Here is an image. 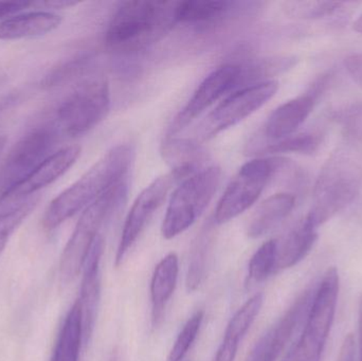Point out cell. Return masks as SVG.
Listing matches in <instances>:
<instances>
[{
    "label": "cell",
    "mask_w": 362,
    "mask_h": 361,
    "mask_svg": "<svg viewBox=\"0 0 362 361\" xmlns=\"http://www.w3.org/2000/svg\"><path fill=\"white\" fill-rule=\"evenodd\" d=\"M362 188V142L344 139L329 157L315 184L310 220L317 227L344 211Z\"/></svg>",
    "instance_id": "obj_1"
},
{
    "label": "cell",
    "mask_w": 362,
    "mask_h": 361,
    "mask_svg": "<svg viewBox=\"0 0 362 361\" xmlns=\"http://www.w3.org/2000/svg\"><path fill=\"white\" fill-rule=\"evenodd\" d=\"M127 144L115 146L97 161L80 179L57 195L45 211L42 225L48 230L84 211L91 203L123 182L133 161Z\"/></svg>",
    "instance_id": "obj_2"
},
{
    "label": "cell",
    "mask_w": 362,
    "mask_h": 361,
    "mask_svg": "<svg viewBox=\"0 0 362 361\" xmlns=\"http://www.w3.org/2000/svg\"><path fill=\"white\" fill-rule=\"evenodd\" d=\"M176 2L127 1L116 11L105 34L112 52L142 50L163 37L176 23Z\"/></svg>",
    "instance_id": "obj_3"
},
{
    "label": "cell",
    "mask_w": 362,
    "mask_h": 361,
    "mask_svg": "<svg viewBox=\"0 0 362 361\" xmlns=\"http://www.w3.org/2000/svg\"><path fill=\"white\" fill-rule=\"evenodd\" d=\"M125 194L127 184L122 182L83 211L62 254L59 276L63 283H69L81 273L100 229L120 206Z\"/></svg>",
    "instance_id": "obj_4"
},
{
    "label": "cell",
    "mask_w": 362,
    "mask_h": 361,
    "mask_svg": "<svg viewBox=\"0 0 362 361\" xmlns=\"http://www.w3.org/2000/svg\"><path fill=\"white\" fill-rule=\"evenodd\" d=\"M221 179V167H209L181 182L170 199L161 227L165 239H174L199 218L214 197Z\"/></svg>",
    "instance_id": "obj_5"
},
{
    "label": "cell",
    "mask_w": 362,
    "mask_h": 361,
    "mask_svg": "<svg viewBox=\"0 0 362 361\" xmlns=\"http://www.w3.org/2000/svg\"><path fill=\"white\" fill-rule=\"evenodd\" d=\"M338 294L339 275L336 267H331L310 301L303 333L293 347L295 361H321L335 318Z\"/></svg>",
    "instance_id": "obj_6"
},
{
    "label": "cell",
    "mask_w": 362,
    "mask_h": 361,
    "mask_svg": "<svg viewBox=\"0 0 362 361\" xmlns=\"http://www.w3.org/2000/svg\"><path fill=\"white\" fill-rule=\"evenodd\" d=\"M110 91L107 81L93 78L78 87L66 97L57 110L55 129L65 135H84L107 117Z\"/></svg>",
    "instance_id": "obj_7"
},
{
    "label": "cell",
    "mask_w": 362,
    "mask_h": 361,
    "mask_svg": "<svg viewBox=\"0 0 362 361\" xmlns=\"http://www.w3.org/2000/svg\"><path fill=\"white\" fill-rule=\"evenodd\" d=\"M276 169V162L270 159H253L245 163L219 199L215 223L226 224L255 205Z\"/></svg>",
    "instance_id": "obj_8"
},
{
    "label": "cell",
    "mask_w": 362,
    "mask_h": 361,
    "mask_svg": "<svg viewBox=\"0 0 362 361\" xmlns=\"http://www.w3.org/2000/svg\"><path fill=\"white\" fill-rule=\"evenodd\" d=\"M57 129L42 125L23 136L0 167V195L21 184L53 154Z\"/></svg>",
    "instance_id": "obj_9"
},
{
    "label": "cell",
    "mask_w": 362,
    "mask_h": 361,
    "mask_svg": "<svg viewBox=\"0 0 362 361\" xmlns=\"http://www.w3.org/2000/svg\"><path fill=\"white\" fill-rule=\"evenodd\" d=\"M78 146H68L53 153L27 178L4 194L0 195V218L18 213L37 203L34 195L67 173L80 157Z\"/></svg>",
    "instance_id": "obj_10"
},
{
    "label": "cell",
    "mask_w": 362,
    "mask_h": 361,
    "mask_svg": "<svg viewBox=\"0 0 362 361\" xmlns=\"http://www.w3.org/2000/svg\"><path fill=\"white\" fill-rule=\"evenodd\" d=\"M278 89L276 81H265L231 93L204 121V135L213 137L242 122L268 103L276 95Z\"/></svg>",
    "instance_id": "obj_11"
},
{
    "label": "cell",
    "mask_w": 362,
    "mask_h": 361,
    "mask_svg": "<svg viewBox=\"0 0 362 361\" xmlns=\"http://www.w3.org/2000/svg\"><path fill=\"white\" fill-rule=\"evenodd\" d=\"M173 174H165L161 177L153 180L134 201L121 235L118 251L116 256V266L122 264L129 249L133 247L142 231L146 228L155 212L160 208L167 199L170 190L176 182Z\"/></svg>",
    "instance_id": "obj_12"
},
{
    "label": "cell",
    "mask_w": 362,
    "mask_h": 361,
    "mask_svg": "<svg viewBox=\"0 0 362 361\" xmlns=\"http://www.w3.org/2000/svg\"><path fill=\"white\" fill-rule=\"evenodd\" d=\"M242 68L238 65L226 64L213 70L200 83L187 105L174 120L170 131L176 134L193 122L202 112H206L215 102L234 88L242 80Z\"/></svg>",
    "instance_id": "obj_13"
},
{
    "label": "cell",
    "mask_w": 362,
    "mask_h": 361,
    "mask_svg": "<svg viewBox=\"0 0 362 361\" xmlns=\"http://www.w3.org/2000/svg\"><path fill=\"white\" fill-rule=\"evenodd\" d=\"M332 76L331 73L322 74L313 83L305 93L276 108L268 117L265 124V135L274 141L295 135L331 84Z\"/></svg>",
    "instance_id": "obj_14"
},
{
    "label": "cell",
    "mask_w": 362,
    "mask_h": 361,
    "mask_svg": "<svg viewBox=\"0 0 362 361\" xmlns=\"http://www.w3.org/2000/svg\"><path fill=\"white\" fill-rule=\"evenodd\" d=\"M312 301L310 290L304 292L288 311L255 343L246 361H276L293 336Z\"/></svg>",
    "instance_id": "obj_15"
},
{
    "label": "cell",
    "mask_w": 362,
    "mask_h": 361,
    "mask_svg": "<svg viewBox=\"0 0 362 361\" xmlns=\"http://www.w3.org/2000/svg\"><path fill=\"white\" fill-rule=\"evenodd\" d=\"M104 251V239L101 235L98 237L89 251L86 262L83 267L82 285H81L80 303L82 312L83 331H84V343H87L93 335L97 319L98 307H99L100 288V263Z\"/></svg>",
    "instance_id": "obj_16"
},
{
    "label": "cell",
    "mask_w": 362,
    "mask_h": 361,
    "mask_svg": "<svg viewBox=\"0 0 362 361\" xmlns=\"http://www.w3.org/2000/svg\"><path fill=\"white\" fill-rule=\"evenodd\" d=\"M62 17L49 11L19 13L0 21V40L40 37L54 31Z\"/></svg>",
    "instance_id": "obj_17"
},
{
    "label": "cell",
    "mask_w": 362,
    "mask_h": 361,
    "mask_svg": "<svg viewBox=\"0 0 362 361\" xmlns=\"http://www.w3.org/2000/svg\"><path fill=\"white\" fill-rule=\"evenodd\" d=\"M318 239V227L306 215L288 235L278 244L276 271L291 268L308 256Z\"/></svg>",
    "instance_id": "obj_18"
},
{
    "label": "cell",
    "mask_w": 362,
    "mask_h": 361,
    "mask_svg": "<svg viewBox=\"0 0 362 361\" xmlns=\"http://www.w3.org/2000/svg\"><path fill=\"white\" fill-rule=\"evenodd\" d=\"M180 261L175 254H168L155 268L151 282L153 326L160 324L165 305L169 302L177 285Z\"/></svg>",
    "instance_id": "obj_19"
},
{
    "label": "cell",
    "mask_w": 362,
    "mask_h": 361,
    "mask_svg": "<svg viewBox=\"0 0 362 361\" xmlns=\"http://www.w3.org/2000/svg\"><path fill=\"white\" fill-rule=\"evenodd\" d=\"M295 205V196L289 193H278L268 197L251 218L247 229L249 237L257 239L267 235L291 213Z\"/></svg>",
    "instance_id": "obj_20"
},
{
    "label": "cell",
    "mask_w": 362,
    "mask_h": 361,
    "mask_svg": "<svg viewBox=\"0 0 362 361\" xmlns=\"http://www.w3.org/2000/svg\"><path fill=\"white\" fill-rule=\"evenodd\" d=\"M235 2L209 1V0H189V1L176 2V23L185 25L206 27L229 16L234 10Z\"/></svg>",
    "instance_id": "obj_21"
},
{
    "label": "cell",
    "mask_w": 362,
    "mask_h": 361,
    "mask_svg": "<svg viewBox=\"0 0 362 361\" xmlns=\"http://www.w3.org/2000/svg\"><path fill=\"white\" fill-rule=\"evenodd\" d=\"M82 343H84L82 312L76 300L59 331L51 361H78Z\"/></svg>",
    "instance_id": "obj_22"
},
{
    "label": "cell",
    "mask_w": 362,
    "mask_h": 361,
    "mask_svg": "<svg viewBox=\"0 0 362 361\" xmlns=\"http://www.w3.org/2000/svg\"><path fill=\"white\" fill-rule=\"evenodd\" d=\"M264 297L262 294H257L251 297L230 320L225 331L223 338L232 339L240 343L243 337L248 332L252 326L257 315L261 312L263 305Z\"/></svg>",
    "instance_id": "obj_23"
},
{
    "label": "cell",
    "mask_w": 362,
    "mask_h": 361,
    "mask_svg": "<svg viewBox=\"0 0 362 361\" xmlns=\"http://www.w3.org/2000/svg\"><path fill=\"white\" fill-rule=\"evenodd\" d=\"M276 252L278 242L274 239L266 242L255 251L249 262V281L262 283L276 271Z\"/></svg>",
    "instance_id": "obj_24"
},
{
    "label": "cell",
    "mask_w": 362,
    "mask_h": 361,
    "mask_svg": "<svg viewBox=\"0 0 362 361\" xmlns=\"http://www.w3.org/2000/svg\"><path fill=\"white\" fill-rule=\"evenodd\" d=\"M322 138L319 134L305 133L289 136L279 140L276 143L270 144L265 152L272 154L280 153H300V154H313L321 146Z\"/></svg>",
    "instance_id": "obj_25"
},
{
    "label": "cell",
    "mask_w": 362,
    "mask_h": 361,
    "mask_svg": "<svg viewBox=\"0 0 362 361\" xmlns=\"http://www.w3.org/2000/svg\"><path fill=\"white\" fill-rule=\"evenodd\" d=\"M202 321H204V312L199 311L194 314L187 324L181 329L173 348L170 351L167 361H182L185 360L187 352L191 349L194 341L197 338L199 334L200 328H202Z\"/></svg>",
    "instance_id": "obj_26"
},
{
    "label": "cell",
    "mask_w": 362,
    "mask_h": 361,
    "mask_svg": "<svg viewBox=\"0 0 362 361\" xmlns=\"http://www.w3.org/2000/svg\"><path fill=\"white\" fill-rule=\"evenodd\" d=\"M342 2L296 1L287 4V12L302 19L327 18L341 8Z\"/></svg>",
    "instance_id": "obj_27"
},
{
    "label": "cell",
    "mask_w": 362,
    "mask_h": 361,
    "mask_svg": "<svg viewBox=\"0 0 362 361\" xmlns=\"http://www.w3.org/2000/svg\"><path fill=\"white\" fill-rule=\"evenodd\" d=\"M333 119L341 126L344 139L362 142V103L351 104L337 110Z\"/></svg>",
    "instance_id": "obj_28"
},
{
    "label": "cell",
    "mask_w": 362,
    "mask_h": 361,
    "mask_svg": "<svg viewBox=\"0 0 362 361\" xmlns=\"http://www.w3.org/2000/svg\"><path fill=\"white\" fill-rule=\"evenodd\" d=\"M19 93L4 78H0V114L18 101Z\"/></svg>",
    "instance_id": "obj_29"
},
{
    "label": "cell",
    "mask_w": 362,
    "mask_h": 361,
    "mask_svg": "<svg viewBox=\"0 0 362 361\" xmlns=\"http://www.w3.org/2000/svg\"><path fill=\"white\" fill-rule=\"evenodd\" d=\"M344 66L353 81L362 87V52L346 57Z\"/></svg>",
    "instance_id": "obj_30"
},
{
    "label": "cell",
    "mask_w": 362,
    "mask_h": 361,
    "mask_svg": "<svg viewBox=\"0 0 362 361\" xmlns=\"http://www.w3.org/2000/svg\"><path fill=\"white\" fill-rule=\"evenodd\" d=\"M240 343L232 339L223 338L215 355L214 361H234Z\"/></svg>",
    "instance_id": "obj_31"
},
{
    "label": "cell",
    "mask_w": 362,
    "mask_h": 361,
    "mask_svg": "<svg viewBox=\"0 0 362 361\" xmlns=\"http://www.w3.org/2000/svg\"><path fill=\"white\" fill-rule=\"evenodd\" d=\"M355 351H356V347H355L354 337L353 335H348L342 343L338 361H355Z\"/></svg>",
    "instance_id": "obj_32"
},
{
    "label": "cell",
    "mask_w": 362,
    "mask_h": 361,
    "mask_svg": "<svg viewBox=\"0 0 362 361\" xmlns=\"http://www.w3.org/2000/svg\"><path fill=\"white\" fill-rule=\"evenodd\" d=\"M78 2L69 1V0H48V1H40L34 2L33 6H38V8H54V10H59V8H70V6H76Z\"/></svg>",
    "instance_id": "obj_33"
},
{
    "label": "cell",
    "mask_w": 362,
    "mask_h": 361,
    "mask_svg": "<svg viewBox=\"0 0 362 361\" xmlns=\"http://www.w3.org/2000/svg\"><path fill=\"white\" fill-rule=\"evenodd\" d=\"M358 345L359 361H362V295L358 302Z\"/></svg>",
    "instance_id": "obj_34"
},
{
    "label": "cell",
    "mask_w": 362,
    "mask_h": 361,
    "mask_svg": "<svg viewBox=\"0 0 362 361\" xmlns=\"http://www.w3.org/2000/svg\"><path fill=\"white\" fill-rule=\"evenodd\" d=\"M8 237H8V235H6L4 231L0 230V254H1L2 250H4Z\"/></svg>",
    "instance_id": "obj_35"
},
{
    "label": "cell",
    "mask_w": 362,
    "mask_h": 361,
    "mask_svg": "<svg viewBox=\"0 0 362 361\" xmlns=\"http://www.w3.org/2000/svg\"><path fill=\"white\" fill-rule=\"evenodd\" d=\"M353 28H354L355 31L362 34V14L359 15L358 18L355 20Z\"/></svg>",
    "instance_id": "obj_36"
},
{
    "label": "cell",
    "mask_w": 362,
    "mask_h": 361,
    "mask_svg": "<svg viewBox=\"0 0 362 361\" xmlns=\"http://www.w3.org/2000/svg\"><path fill=\"white\" fill-rule=\"evenodd\" d=\"M6 138L4 136H0V155L4 152V148H6Z\"/></svg>",
    "instance_id": "obj_37"
},
{
    "label": "cell",
    "mask_w": 362,
    "mask_h": 361,
    "mask_svg": "<svg viewBox=\"0 0 362 361\" xmlns=\"http://www.w3.org/2000/svg\"><path fill=\"white\" fill-rule=\"evenodd\" d=\"M283 361H295V355H293V349L291 348V351L287 354L286 357Z\"/></svg>",
    "instance_id": "obj_38"
}]
</instances>
